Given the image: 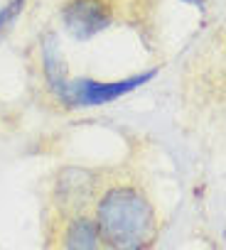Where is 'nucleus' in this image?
<instances>
[{
  "instance_id": "nucleus-1",
  "label": "nucleus",
  "mask_w": 226,
  "mask_h": 250,
  "mask_svg": "<svg viewBox=\"0 0 226 250\" xmlns=\"http://www.w3.org/2000/svg\"><path fill=\"white\" fill-rule=\"evenodd\" d=\"M93 228L106 250H150L160 235L150 199L128 184L111 187L98 199Z\"/></svg>"
},
{
  "instance_id": "nucleus-2",
  "label": "nucleus",
  "mask_w": 226,
  "mask_h": 250,
  "mask_svg": "<svg viewBox=\"0 0 226 250\" xmlns=\"http://www.w3.org/2000/svg\"><path fill=\"white\" fill-rule=\"evenodd\" d=\"M155 76V69L153 71H145V74H138V76H131V79H123V81H91V79H74L67 83V88L62 91V103L69 105V108H91V105H106V103H113L118 101L121 96L136 91L138 86L148 83L150 79Z\"/></svg>"
},
{
  "instance_id": "nucleus-3",
  "label": "nucleus",
  "mask_w": 226,
  "mask_h": 250,
  "mask_svg": "<svg viewBox=\"0 0 226 250\" xmlns=\"http://www.w3.org/2000/svg\"><path fill=\"white\" fill-rule=\"evenodd\" d=\"M62 20L71 37L89 40L111 25L113 13L106 0H69L62 10Z\"/></svg>"
},
{
  "instance_id": "nucleus-4",
  "label": "nucleus",
  "mask_w": 226,
  "mask_h": 250,
  "mask_svg": "<svg viewBox=\"0 0 226 250\" xmlns=\"http://www.w3.org/2000/svg\"><path fill=\"white\" fill-rule=\"evenodd\" d=\"M42 64H45V76H47L49 86L62 96V91L67 88L69 79H67L64 57L59 52V44H57V37L54 35H47L45 42H42Z\"/></svg>"
},
{
  "instance_id": "nucleus-5",
  "label": "nucleus",
  "mask_w": 226,
  "mask_h": 250,
  "mask_svg": "<svg viewBox=\"0 0 226 250\" xmlns=\"http://www.w3.org/2000/svg\"><path fill=\"white\" fill-rule=\"evenodd\" d=\"M62 250H106L96 235L93 221L89 218H76L69 223L67 233H64V243Z\"/></svg>"
},
{
  "instance_id": "nucleus-6",
  "label": "nucleus",
  "mask_w": 226,
  "mask_h": 250,
  "mask_svg": "<svg viewBox=\"0 0 226 250\" xmlns=\"http://www.w3.org/2000/svg\"><path fill=\"white\" fill-rule=\"evenodd\" d=\"M23 10H25V0H10V3L3 5V10H0V37L10 30V25L18 20Z\"/></svg>"
},
{
  "instance_id": "nucleus-7",
  "label": "nucleus",
  "mask_w": 226,
  "mask_h": 250,
  "mask_svg": "<svg viewBox=\"0 0 226 250\" xmlns=\"http://www.w3.org/2000/svg\"><path fill=\"white\" fill-rule=\"evenodd\" d=\"M184 3H189V5H194V8L204 10V0H184Z\"/></svg>"
}]
</instances>
